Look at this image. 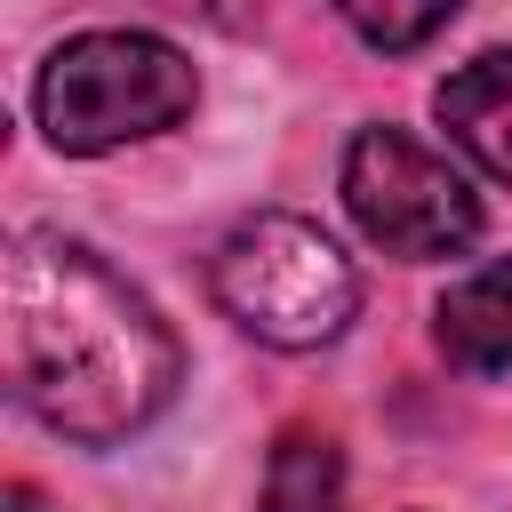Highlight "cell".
Segmentation results:
<instances>
[{
    "label": "cell",
    "mask_w": 512,
    "mask_h": 512,
    "mask_svg": "<svg viewBox=\"0 0 512 512\" xmlns=\"http://www.w3.org/2000/svg\"><path fill=\"white\" fill-rule=\"evenodd\" d=\"M440 128L488 168L512 184V48H488L472 64H456L440 80Z\"/></svg>",
    "instance_id": "5"
},
{
    "label": "cell",
    "mask_w": 512,
    "mask_h": 512,
    "mask_svg": "<svg viewBox=\"0 0 512 512\" xmlns=\"http://www.w3.org/2000/svg\"><path fill=\"white\" fill-rule=\"evenodd\" d=\"M344 504V448L328 432H280L264 464V512H336Z\"/></svg>",
    "instance_id": "7"
},
{
    "label": "cell",
    "mask_w": 512,
    "mask_h": 512,
    "mask_svg": "<svg viewBox=\"0 0 512 512\" xmlns=\"http://www.w3.org/2000/svg\"><path fill=\"white\" fill-rule=\"evenodd\" d=\"M344 208L384 256H456L480 232L472 184L408 128H360L344 152Z\"/></svg>",
    "instance_id": "4"
},
{
    "label": "cell",
    "mask_w": 512,
    "mask_h": 512,
    "mask_svg": "<svg viewBox=\"0 0 512 512\" xmlns=\"http://www.w3.org/2000/svg\"><path fill=\"white\" fill-rule=\"evenodd\" d=\"M8 392L64 440L112 448L144 432L184 384V352L160 312L80 240L24 232L8 248Z\"/></svg>",
    "instance_id": "1"
},
{
    "label": "cell",
    "mask_w": 512,
    "mask_h": 512,
    "mask_svg": "<svg viewBox=\"0 0 512 512\" xmlns=\"http://www.w3.org/2000/svg\"><path fill=\"white\" fill-rule=\"evenodd\" d=\"M192 56L152 32H80L40 72V128L56 152H112L192 112Z\"/></svg>",
    "instance_id": "2"
},
{
    "label": "cell",
    "mask_w": 512,
    "mask_h": 512,
    "mask_svg": "<svg viewBox=\"0 0 512 512\" xmlns=\"http://www.w3.org/2000/svg\"><path fill=\"white\" fill-rule=\"evenodd\" d=\"M208 280H216V304L256 344H280V352H312V344L344 336V320L360 304V280H352L344 248L304 216L232 224L216 264H208Z\"/></svg>",
    "instance_id": "3"
},
{
    "label": "cell",
    "mask_w": 512,
    "mask_h": 512,
    "mask_svg": "<svg viewBox=\"0 0 512 512\" xmlns=\"http://www.w3.org/2000/svg\"><path fill=\"white\" fill-rule=\"evenodd\" d=\"M344 8V24L360 32V40H376V48H416V40H432L448 16H456V0H336Z\"/></svg>",
    "instance_id": "8"
},
{
    "label": "cell",
    "mask_w": 512,
    "mask_h": 512,
    "mask_svg": "<svg viewBox=\"0 0 512 512\" xmlns=\"http://www.w3.org/2000/svg\"><path fill=\"white\" fill-rule=\"evenodd\" d=\"M432 328H440V352L464 376H512V256L480 264L472 280H456L440 296Z\"/></svg>",
    "instance_id": "6"
},
{
    "label": "cell",
    "mask_w": 512,
    "mask_h": 512,
    "mask_svg": "<svg viewBox=\"0 0 512 512\" xmlns=\"http://www.w3.org/2000/svg\"><path fill=\"white\" fill-rule=\"evenodd\" d=\"M160 8H184V16H208V24H248L240 0H160Z\"/></svg>",
    "instance_id": "9"
}]
</instances>
